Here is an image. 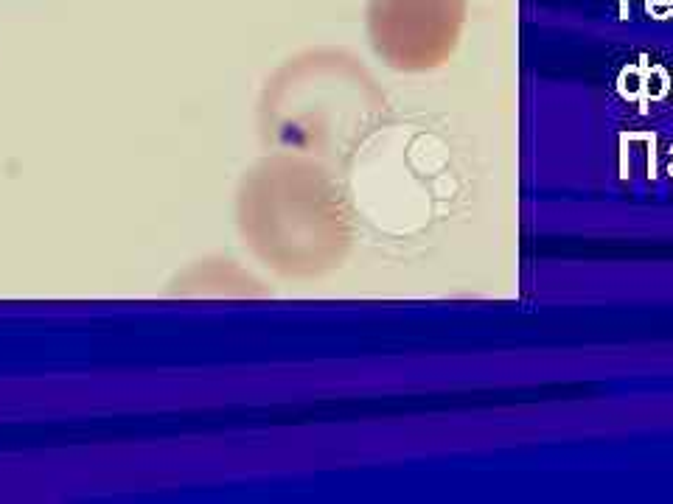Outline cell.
<instances>
[{"label":"cell","mask_w":673,"mask_h":504,"mask_svg":"<svg viewBox=\"0 0 673 504\" xmlns=\"http://www.w3.org/2000/svg\"><path fill=\"white\" fill-rule=\"evenodd\" d=\"M460 14V0H371L368 31L387 65L421 70L449 54Z\"/></svg>","instance_id":"7a4b0ae2"},{"label":"cell","mask_w":673,"mask_h":504,"mask_svg":"<svg viewBox=\"0 0 673 504\" xmlns=\"http://www.w3.org/2000/svg\"><path fill=\"white\" fill-rule=\"evenodd\" d=\"M239 227L250 250L284 275H315L340 261L348 244L334 182L295 160H267L244 177Z\"/></svg>","instance_id":"6da1fadb"}]
</instances>
